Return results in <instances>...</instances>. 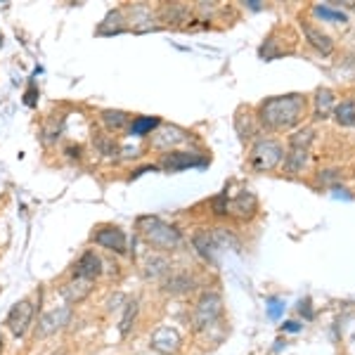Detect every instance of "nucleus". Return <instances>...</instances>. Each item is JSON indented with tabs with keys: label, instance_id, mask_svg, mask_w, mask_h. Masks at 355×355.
<instances>
[{
	"label": "nucleus",
	"instance_id": "nucleus-1",
	"mask_svg": "<svg viewBox=\"0 0 355 355\" xmlns=\"http://www.w3.org/2000/svg\"><path fill=\"white\" fill-rule=\"evenodd\" d=\"M306 100L301 95H277L259 107V119L270 130H287L303 119Z\"/></svg>",
	"mask_w": 355,
	"mask_h": 355
},
{
	"label": "nucleus",
	"instance_id": "nucleus-2",
	"mask_svg": "<svg viewBox=\"0 0 355 355\" xmlns=\"http://www.w3.org/2000/svg\"><path fill=\"white\" fill-rule=\"evenodd\" d=\"M142 237L159 251H175L182 246V234L173 225L164 223L162 218H140L137 223Z\"/></svg>",
	"mask_w": 355,
	"mask_h": 355
},
{
	"label": "nucleus",
	"instance_id": "nucleus-3",
	"mask_svg": "<svg viewBox=\"0 0 355 355\" xmlns=\"http://www.w3.org/2000/svg\"><path fill=\"white\" fill-rule=\"evenodd\" d=\"M214 209L218 216H234V218H251L259 209V202H256L254 192L251 190H239L237 194L230 192H220L218 197L214 199Z\"/></svg>",
	"mask_w": 355,
	"mask_h": 355
},
{
	"label": "nucleus",
	"instance_id": "nucleus-4",
	"mask_svg": "<svg viewBox=\"0 0 355 355\" xmlns=\"http://www.w3.org/2000/svg\"><path fill=\"white\" fill-rule=\"evenodd\" d=\"M220 318H223V296L216 294V291H206V294H202V299L197 301V306H194V315H192L194 329L202 331L214 327Z\"/></svg>",
	"mask_w": 355,
	"mask_h": 355
},
{
	"label": "nucleus",
	"instance_id": "nucleus-5",
	"mask_svg": "<svg viewBox=\"0 0 355 355\" xmlns=\"http://www.w3.org/2000/svg\"><path fill=\"white\" fill-rule=\"evenodd\" d=\"M282 147L275 140H259L251 150L249 164L254 171H272L275 166L282 162Z\"/></svg>",
	"mask_w": 355,
	"mask_h": 355
},
{
	"label": "nucleus",
	"instance_id": "nucleus-6",
	"mask_svg": "<svg viewBox=\"0 0 355 355\" xmlns=\"http://www.w3.org/2000/svg\"><path fill=\"white\" fill-rule=\"evenodd\" d=\"M33 315H36V306H33L28 299H24V301L15 303L12 311L8 313V322L5 324H8V329L12 331L17 339H19V336H24L28 331V327H31Z\"/></svg>",
	"mask_w": 355,
	"mask_h": 355
},
{
	"label": "nucleus",
	"instance_id": "nucleus-7",
	"mask_svg": "<svg viewBox=\"0 0 355 355\" xmlns=\"http://www.w3.org/2000/svg\"><path fill=\"white\" fill-rule=\"evenodd\" d=\"M73 313L69 306H60V308H53V311H48L43 315L41 320H38V329L36 334L41 336H50V334H57L60 329H64L69 322H71Z\"/></svg>",
	"mask_w": 355,
	"mask_h": 355
},
{
	"label": "nucleus",
	"instance_id": "nucleus-8",
	"mask_svg": "<svg viewBox=\"0 0 355 355\" xmlns=\"http://www.w3.org/2000/svg\"><path fill=\"white\" fill-rule=\"evenodd\" d=\"M187 140H190V133L178 125H159L150 137L154 150H171V147L185 145Z\"/></svg>",
	"mask_w": 355,
	"mask_h": 355
},
{
	"label": "nucleus",
	"instance_id": "nucleus-9",
	"mask_svg": "<svg viewBox=\"0 0 355 355\" xmlns=\"http://www.w3.org/2000/svg\"><path fill=\"white\" fill-rule=\"evenodd\" d=\"M194 166H206V159H202L194 152H171V154H164L159 168H164L166 173H178V171L194 168Z\"/></svg>",
	"mask_w": 355,
	"mask_h": 355
},
{
	"label": "nucleus",
	"instance_id": "nucleus-10",
	"mask_svg": "<svg viewBox=\"0 0 355 355\" xmlns=\"http://www.w3.org/2000/svg\"><path fill=\"white\" fill-rule=\"evenodd\" d=\"M93 242L100 244L102 249L114 251V254H125V246H128L125 232L121 227H114V225H107V227H102V230H97L93 234Z\"/></svg>",
	"mask_w": 355,
	"mask_h": 355
},
{
	"label": "nucleus",
	"instance_id": "nucleus-11",
	"mask_svg": "<svg viewBox=\"0 0 355 355\" xmlns=\"http://www.w3.org/2000/svg\"><path fill=\"white\" fill-rule=\"evenodd\" d=\"M152 348L157 353H162V355H173L178 353V348H180V334H178V329L173 327H159V329H154V334H152Z\"/></svg>",
	"mask_w": 355,
	"mask_h": 355
},
{
	"label": "nucleus",
	"instance_id": "nucleus-12",
	"mask_svg": "<svg viewBox=\"0 0 355 355\" xmlns=\"http://www.w3.org/2000/svg\"><path fill=\"white\" fill-rule=\"evenodd\" d=\"M100 275H102V259L95 251H85L81 259L76 261V266H73V277H78V279H90V282H95Z\"/></svg>",
	"mask_w": 355,
	"mask_h": 355
},
{
	"label": "nucleus",
	"instance_id": "nucleus-13",
	"mask_svg": "<svg viewBox=\"0 0 355 355\" xmlns=\"http://www.w3.org/2000/svg\"><path fill=\"white\" fill-rule=\"evenodd\" d=\"M162 289L164 294H171V296H180V294H187V291L194 289V277L190 272H168L162 282Z\"/></svg>",
	"mask_w": 355,
	"mask_h": 355
},
{
	"label": "nucleus",
	"instance_id": "nucleus-14",
	"mask_svg": "<svg viewBox=\"0 0 355 355\" xmlns=\"http://www.w3.org/2000/svg\"><path fill=\"white\" fill-rule=\"evenodd\" d=\"M90 291H93V282H90V279L73 277L71 282H67L64 287H62V299H64L69 306H76V303L88 299Z\"/></svg>",
	"mask_w": 355,
	"mask_h": 355
},
{
	"label": "nucleus",
	"instance_id": "nucleus-15",
	"mask_svg": "<svg viewBox=\"0 0 355 355\" xmlns=\"http://www.w3.org/2000/svg\"><path fill=\"white\" fill-rule=\"evenodd\" d=\"M171 272V263L162 254H147L142 261V275L145 279H164Z\"/></svg>",
	"mask_w": 355,
	"mask_h": 355
},
{
	"label": "nucleus",
	"instance_id": "nucleus-16",
	"mask_svg": "<svg viewBox=\"0 0 355 355\" xmlns=\"http://www.w3.org/2000/svg\"><path fill=\"white\" fill-rule=\"evenodd\" d=\"M303 33H306V41L311 43L318 53H322V55L334 53V41H331L327 33L320 31V28H315L313 24H303Z\"/></svg>",
	"mask_w": 355,
	"mask_h": 355
},
{
	"label": "nucleus",
	"instance_id": "nucleus-17",
	"mask_svg": "<svg viewBox=\"0 0 355 355\" xmlns=\"http://www.w3.org/2000/svg\"><path fill=\"white\" fill-rule=\"evenodd\" d=\"M152 21H154V15L150 8H145V5H137V8H133V12H130V26H133L137 33L159 28L157 24H152Z\"/></svg>",
	"mask_w": 355,
	"mask_h": 355
},
{
	"label": "nucleus",
	"instance_id": "nucleus-18",
	"mask_svg": "<svg viewBox=\"0 0 355 355\" xmlns=\"http://www.w3.org/2000/svg\"><path fill=\"white\" fill-rule=\"evenodd\" d=\"M125 28V17L121 10H114L105 17V21H102L100 26H97V33L100 36H114V33H121Z\"/></svg>",
	"mask_w": 355,
	"mask_h": 355
},
{
	"label": "nucleus",
	"instance_id": "nucleus-19",
	"mask_svg": "<svg viewBox=\"0 0 355 355\" xmlns=\"http://www.w3.org/2000/svg\"><path fill=\"white\" fill-rule=\"evenodd\" d=\"M192 244H194V249H197V254L202 256L204 261H214L216 259V242H214V237H211L209 232H197L192 237Z\"/></svg>",
	"mask_w": 355,
	"mask_h": 355
},
{
	"label": "nucleus",
	"instance_id": "nucleus-20",
	"mask_svg": "<svg viewBox=\"0 0 355 355\" xmlns=\"http://www.w3.org/2000/svg\"><path fill=\"white\" fill-rule=\"evenodd\" d=\"M159 125H162V121H159L157 116H137V119H133V123L128 125V133L135 135V137L152 135Z\"/></svg>",
	"mask_w": 355,
	"mask_h": 355
},
{
	"label": "nucleus",
	"instance_id": "nucleus-21",
	"mask_svg": "<svg viewBox=\"0 0 355 355\" xmlns=\"http://www.w3.org/2000/svg\"><path fill=\"white\" fill-rule=\"evenodd\" d=\"M102 121H105V125L110 130L119 133V130H123L125 125H130V114L119 112V110H107V112H102Z\"/></svg>",
	"mask_w": 355,
	"mask_h": 355
},
{
	"label": "nucleus",
	"instance_id": "nucleus-22",
	"mask_svg": "<svg viewBox=\"0 0 355 355\" xmlns=\"http://www.w3.org/2000/svg\"><path fill=\"white\" fill-rule=\"evenodd\" d=\"M318 107H315V119H327L331 112H334V93L327 88L318 90V97H315Z\"/></svg>",
	"mask_w": 355,
	"mask_h": 355
},
{
	"label": "nucleus",
	"instance_id": "nucleus-23",
	"mask_svg": "<svg viewBox=\"0 0 355 355\" xmlns=\"http://www.w3.org/2000/svg\"><path fill=\"white\" fill-rule=\"evenodd\" d=\"M308 164V150H301V147H291L287 159H284V168L289 171V173H299L303 171V166Z\"/></svg>",
	"mask_w": 355,
	"mask_h": 355
},
{
	"label": "nucleus",
	"instance_id": "nucleus-24",
	"mask_svg": "<svg viewBox=\"0 0 355 355\" xmlns=\"http://www.w3.org/2000/svg\"><path fill=\"white\" fill-rule=\"evenodd\" d=\"M334 119L341 125H355V102L343 100L341 105L334 107Z\"/></svg>",
	"mask_w": 355,
	"mask_h": 355
},
{
	"label": "nucleus",
	"instance_id": "nucleus-25",
	"mask_svg": "<svg viewBox=\"0 0 355 355\" xmlns=\"http://www.w3.org/2000/svg\"><path fill=\"white\" fill-rule=\"evenodd\" d=\"M162 15H164V19L168 21V24H173V26H178L180 21L190 19V12H187L185 5H166V8L162 10Z\"/></svg>",
	"mask_w": 355,
	"mask_h": 355
},
{
	"label": "nucleus",
	"instance_id": "nucleus-26",
	"mask_svg": "<svg viewBox=\"0 0 355 355\" xmlns=\"http://www.w3.org/2000/svg\"><path fill=\"white\" fill-rule=\"evenodd\" d=\"M135 318H137V301H128V303H125L123 320H121V324H119V331H121L123 336H128V331L133 329Z\"/></svg>",
	"mask_w": 355,
	"mask_h": 355
},
{
	"label": "nucleus",
	"instance_id": "nucleus-27",
	"mask_svg": "<svg viewBox=\"0 0 355 355\" xmlns=\"http://www.w3.org/2000/svg\"><path fill=\"white\" fill-rule=\"evenodd\" d=\"M313 140H315V130L313 128H303V130H299V133H294L289 137V145L291 147H301V150H311Z\"/></svg>",
	"mask_w": 355,
	"mask_h": 355
},
{
	"label": "nucleus",
	"instance_id": "nucleus-28",
	"mask_svg": "<svg viewBox=\"0 0 355 355\" xmlns=\"http://www.w3.org/2000/svg\"><path fill=\"white\" fill-rule=\"evenodd\" d=\"M97 150H100V154H105V157H116L121 152L116 142H114V137H97Z\"/></svg>",
	"mask_w": 355,
	"mask_h": 355
},
{
	"label": "nucleus",
	"instance_id": "nucleus-29",
	"mask_svg": "<svg viewBox=\"0 0 355 355\" xmlns=\"http://www.w3.org/2000/svg\"><path fill=\"white\" fill-rule=\"evenodd\" d=\"M315 15L322 17V19H329V21H346V15L336 12V10L327 8V5H315Z\"/></svg>",
	"mask_w": 355,
	"mask_h": 355
},
{
	"label": "nucleus",
	"instance_id": "nucleus-30",
	"mask_svg": "<svg viewBox=\"0 0 355 355\" xmlns=\"http://www.w3.org/2000/svg\"><path fill=\"white\" fill-rule=\"evenodd\" d=\"M24 102L28 107H33L36 105V85L31 83V88H28V93H26V97H24Z\"/></svg>",
	"mask_w": 355,
	"mask_h": 355
},
{
	"label": "nucleus",
	"instance_id": "nucleus-31",
	"mask_svg": "<svg viewBox=\"0 0 355 355\" xmlns=\"http://www.w3.org/2000/svg\"><path fill=\"white\" fill-rule=\"evenodd\" d=\"M0 353H3V339H0Z\"/></svg>",
	"mask_w": 355,
	"mask_h": 355
}]
</instances>
